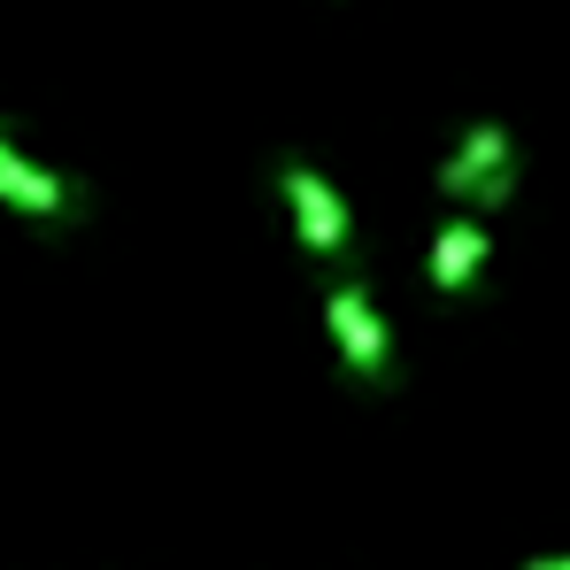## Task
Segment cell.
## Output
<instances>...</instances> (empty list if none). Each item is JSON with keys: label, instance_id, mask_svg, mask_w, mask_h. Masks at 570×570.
<instances>
[{"label": "cell", "instance_id": "5b68a950", "mask_svg": "<svg viewBox=\"0 0 570 570\" xmlns=\"http://www.w3.org/2000/svg\"><path fill=\"white\" fill-rule=\"evenodd\" d=\"M485 247H493V239H485V216H463V208H455V216L440 224V239H432V285H440V293H463V285L485 271Z\"/></svg>", "mask_w": 570, "mask_h": 570}, {"label": "cell", "instance_id": "3957f363", "mask_svg": "<svg viewBox=\"0 0 570 570\" xmlns=\"http://www.w3.org/2000/svg\"><path fill=\"white\" fill-rule=\"evenodd\" d=\"M278 193H285V208H293V239H301V255L340 263V255H347V208H340L332 178H324L316 163H285Z\"/></svg>", "mask_w": 570, "mask_h": 570}, {"label": "cell", "instance_id": "277c9868", "mask_svg": "<svg viewBox=\"0 0 570 570\" xmlns=\"http://www.w3.org/2000/svg\"><path fill=\"white\" fill-rule=\"evenodd\" d=\"M0 200L23 208V216H39V224H78L86 216V193L70 186V178H55L47 163H31L8 131H0Z\"/></svg>", "mask_w": 570, "mask_h": 570}, {"label": "cell", "instance_id": "6da1fadb", "mask_svg": "<svg viewBox=\"0 0 570 570\" xmlns=\"http://www.w3.org/2000/svg\"><path fill=\"white\" fill-rule=\"evenodd\" d=\"M517 178H524V155H517V131L509 124H493V116H478L455 131V147L440 155V170H432V186L448 208H463V216H493V208H509L517 200Z\"/></svg>", "mask_w": 570, "mask_h": 570}, {"label": "cell", "instance_id": "7a4b0ae2", "mask_svg": "<svg viewBox=\"0 0 570 570\" xmlns=\"http://www.w3.org/2000/svg\"><path fill=\"white\" fill-rule=\"evenodd\" d=\"M324 324H332V340H340V355H347V371L355 385H393V332H385L379 301L363 293V285H332L324 293Z\"/></svg>", "mask_w": 570, "mask_h": 570}, {"label": "cell", "instance_id": "8992f818", "mask_svg": "<svg viewBox=\"0 0 570 570\" xmlns=\"http://www.w3.org/2000/svg\"><path fill=\"white\" fill-rule=\"evenodd\" d=\"M524 570H570V548H563V556H532Z\"/></svg>", "mask_w": 570, "mask_h": 570}]
</instances>
